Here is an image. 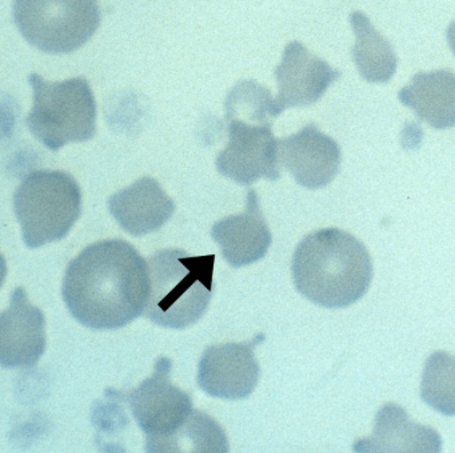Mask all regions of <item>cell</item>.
<instances>
[{"label": "cell", "instance_id": "cell-1", "mask_svg": "<svg viewBox=\"0 0 455 453\" xmlns=\"http://www.w3.org/2000/svg\"><path fill=\"white\" fill-rule=\"evenodd\" d=\"M148 288V261L130 242L111 239L89 245L71 260L62 296L84 327L113 330L145 314Z\"/></svg>", "mask_w": 455, "mask_h": 453}, {"label": "cell", "instance_id": "cell-2", "mask_svg": "<svg viewBox=\"0 0 455 453\" xmlns=\"http://www.w3.org/2000/svg\"><path fill=\"white\" fill-rule=\"evenodd\" d=\"M292 279L300 295L324 308H346L371 284V256L361 240L339 228L311 232L292 258Z\"/></svg>", "mask_w": 455, "mask_h": 453}, {"label": "cell", "instance_id": "cell-3", "mask_svg": "<svg viewBox=\"0 0 455 453\" xmlns=\"http://www.w3.org/2000/svg\"><path fill=\"white\" fill-rule=\"evenodd\" d=\"M215 256H190L182 250H161L148 258L145 316L156 324L183 330L206 314L214 288Z\"/></svg>", "mask_w": 455, "mask_h": 453}, {"label": "cell", "instance_id": "cell-4", "mask_svg": "<svg viewBox=\"0 0 455 453\" xmlns=\"http://www.w3.org/2000/svg\"><path fill=\"white\" fill-rule=\"evenodd\" d=\"M28 83L34 90V106L26 125L44 147L60 151L66 144L94 138L97 103L84 77L46 82L38 74H31Z\"/></svg>", "mask_w": 455, "mask_h": 453}, {"label": "cell", "instance_id": "cell-5", "mask_svg": "<svg viewBox=\"0 0 455 453\" xmlns=\"http://www.w3.org/2000/svg\"><path fill=\"white\" fill-rule=\"evenodd\" d=\"M14 211L30 248L68 236L82 213V191L65 171L28 173L14 195Z\"/></svg>", "mask_w": 455, "mask_h": 453}, {"label": "cell", "instance_id": "cell-6", "mask_svg": "<svg viewBox=\"0 0 455 453\" xmlns=\"http://www.w3.org/2000/svg\"><path fill=\"white\" fill-rule=\"evenodd\" d=\"M22 36L47 53H70L86 44L100 26L98 0H14Z\"/></svg>", "mask_w": 455, "mask_h": 453}, {"label": "cell", "instance_id": "cell-7", "mask_svg": "<svg viewBox=\"0 0 455 453\" xmlns=\"http://www.w3.org/2000/svg\"><path fill=\"white\" fill-rule=\"evenodd\" d=\"M278 146L271 123L250 124L241 119L228 120V144L218 155V171L242 186H251L262 178L278 180Z\"/></svg>", "mask_w": 455, "mask_h": 453}, {"label": "cell", "instance_id": "cell-8", "mask_svg": "<svg viewBox=\"0 0 455 453\" xmlns=\"http://www.w3.org/2000/svg\"><path fill=\"white\" fill-rule=\"evenodd\" d=\"M170 372L172 362L164 357L153 376L129 394L132 415L148 436L146 444L174 434L194 410L190 394L172 383Z\"/></svg>", "mask_w": 455, "mask_h": 453}, {"label": "cell", "instance_id": "cell-9", "mask_svg": "<svg viewBox=\"0 0 455 453\" xmlns=\"http://www.w3.org/2000/svg\"><path fill=\"white\" fill-rule=\"evenodd\" d=\"M258 336L251 343H226L209 346L202 354L198 368V385L218 399L241 400L257 388L260 368L254 346L262 340Z\"/></svg>", "mask_w": 455, "mask_h": 453}, {"label": "cell", "instance_id": "cell-10", "mask_svg": "<svg viewBox=\"0 0 455 453\" xmlns=\"http://www.w3.org/2000/svg\"><path fill=\"white\" fill-rule=\"evenodd\" d=\"M339 76V71L310 53L302 43H289L275 68L279 92L274 99V115L276 117L286 108L316 103Z\"/></svg>", "mask_w": 455, "mask_h": 453}, {"label": "cell", "instance_id": "cell-11", "mask_svg": "<svg viewBox=\"0 0 455 453\" xmlns=\"http://www.w3.org/2000/svg\"><path fill=\"white\" fill-rule=\"evenodd\" d=\"M278 155L279 163L295 181L308 189L329 186L339 172L342 162L337 141L322 133L314 123L279 140Z\"/></svg>", "mask_w": 455, "mask_h": 453}, {"label": "cell", "instance_id": "cell-12", "mask_svg": "<svg viewBox=\"0 0 455 453\" xmlns=\"http://www.w3.org/2000/svg\"><path fill=\"white\" fill-rule=\"evenodd\" d=\"M46 351V319L28 301L26 290L12 292L10 306L0 316V362L4 370L31 368Z\"/></svg>", "mask_w": 455, "mask_h": 453}, {"label": "cell", "instance_id": "cell-13", "mask_svg": "<svg viewBox=\"0 0 455 453\" xmlns=\"http://www.w3.org/2000/svg\"><path fill=\"white\" fill-rule=\"evenodd\" d=\"M212 236L223 258L234 268L249 266L265 258L273 242L267 221L260 211L257 192L250 189L244 212L231 215L212 226Z\"/></svg>", "mask_w": 455, "mask_h": 453}, {"label": "cell", "instance_id": "cell-14", "mask_svg": "<svg viewBox=\"0 0 455 453\" xmlns=\"http://www.w3.org/2000/svg\"><path fill=\"white\" fill-rule=\"evenodd\" d=\"M108 210L132 236L161 229L172 219L175 203L153 178H142L108 199Z\"/></svg>", "mask_w": 455, "mask_h": 453}, {"label": "cell", "instance_id": "cell-15", "mask_svg": "<svg viewBox=\"0 0 455 453\" xmlns=\"http://www.w3.org/2000/svg\"><path fill=\"white\" fill-rule=\"evenodd\" d=\"M441 436L428 426L412 423L406 410L386 404L375 416L374 432L369 439L354 444L355 452H441Z\"/></svg>", "mask_w": 455, "mask_h": 453}, {"label": "cell", "instance_id": "cell-16", "mask_svg": "<svg viewBox=\"0 0 455 453\" xmlns=\"http://www.w3.org/2000/svg\"><path fill=\"white\" fill-rule=\"evenodd\" d=\"M399 101L414 109L435 130L455 125V74L450 69L418 72L398 92Z\"/></svg>", "mask_w": 455, "mask_h": 453}, {"label": "cell", "instance_id": "cell-17", "mask_svg": "<svg viewBox=\"0 0 455 453\" xmlns=\"http://www.w3.org/2000/svg\"><path fill=\"white\" fill-rule=\"evenodd\" d=\"M350 23L355 34L353 59L359 74L369 83L388 82L398 66L393 45L374 28L370 19L361 11L351 13Z\"/></svg>", "mask_w": 455, "mask_h": 453}, {"label": "cell", "instance_id": "cell-18", "mask_svg": "<svg viewBox=\"0 0 455 453\" xmlns=\"http://www.w3.org/2000/svg\"><path fill=\"white\" fill-rule=\"evenodd\" d=\"M146 452L226 453L228 442L223 429L212 417L194 409L174 434L146 444Z\"/></svg>", "mask_w": 455, "mask_h": 453}, {"label": "cell", "instance_id": "cell-19", "mask_svg": "<svg viewBox=\"0 0 455 453\" xmlns=\"http://www.w3.org/2000/svg\"><path fill=\"white\" fill-rule=\"evenodd\" d=\"M420 397L436 412L455 416V356L434 352L428 356L422 373Z\"/></svg>", "mask_w": 455, "mask_h": 453}, {"label": "cell", "instance_id": "cell-20", "mask_svg": "<svg viewBox=\"0 0 455 453\" xmlns=\"http://www.w3.org/2000/svg\"><path fill=\"white\" fill-rule=\"evenodd\" d=\"M226 120L241 119L244 122L270 123L274 115V99L267 88L254 80H242L228 93L225 101Z\"/></svg>", "mask_w": 455, "mask_h": 453}, {"label": "cell", "instance_id": "cell-21", "mask_svg": "<svg viewBox=\"0 0 455 453\" xmlns=\"http://www.w3.org/2000/svg\"><path fill=\"white\" fill-rule=\"evenodd\" d=\"M447 42H449L450 48L455 55V20H452L449 28H447Z\"/></svg>", "mask_w": 455, "mask_h": 453}]
</instances>
